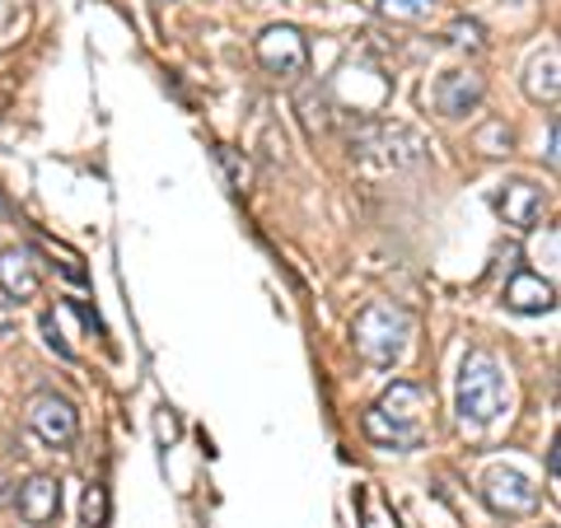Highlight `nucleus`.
Instances as JSON below:
<instances>
[{"label": "nucleus", "mask_w": 561, "mask_h": 528, "mask_svg": "<svg viewBox=\"0 0 561 528\" xmlns=\"http://www.w3.org/2000/svg\"><path fill=\"white\" fill-rule=\"evenodd\" d=\"M351 337H356L360 360L389 369L408 356V346H412V313L398 305H383V299L379 305H365L356 313V323H351Z\"/></svg>", "instance_id": "nucleus-3"}, {"label": "nucleus", "mask_w": 561, "mask_h": 528, "mask_svg": "<svg viewBox=\"0 0 561 528\" xmlns=\"http://www.w3.org/2000/svg\"><path fill=\"white\" fill-rule=\"evenodd\" d=\"M505 408H511V389H505L501 365L472 351V356L459 365V393H454V412H459L463 426H491L501 421Z\"/></svg>", "instance_id": "nucleus-2"}, {"label": "nucleus", "mask_w": 561, "mask_h": 528, "mask_svg": "<svg viewBox=\"0 0 561 528\" xmlns=\"http://www.w3.org/2000/svg\"><path fill=\"white\" fill-rule=\"evenodd\" d=\"M216 160H220L225 179H230L234 192H249V187H253V164H249V154H239L234 146H216Z\"/></svg>", "instance_id": "nucleus-14"}, {"label": "nucleus", "mask_w": 561, "mask_h": 528, "mask_svg": "<svg viewBox=\"0 0 561 528\" xmlns=\"http://www.w3.org/2000/svg\"><path fill=\"white\" fill-rule=\"evenodd\" d=\"M478 150L482 154H505V150H511V127H505V122H491V127H482L478 131Z\"/></svg>", "instance_id": "nucleus-15"}, {"label": "nucleus", "mask_w": 561, "mask_h": 528, "mask_svg": "<svg viewBox=\"0 0 561 528\" xmlns=\"http://www.w3.org/2000/svg\"><path fill=\"white\" fill-rule=\"evenodd\" d=\"M542 210H548V192H542L538 183H529V179L501 183V192H496V216L505 225H515V230H534V225L542 220Z\"/></svg>", "instance_id": "nucleus-7"}, {"label": "nucleus", "mask_w": 561, "mask_h": 528, "mask_svg": "<svg viewBox=\"0 0 561 528\" xmlns=\"http://www.w3.org/2000/svg\"><path fill=\"white\" fill-rule=\"evenodd\" d=\"M557 468H561V459H557V445H552V454H548V472H552V486H557Z\"/></svg>", "instance_id": "nucleus-21"}, {"label": "nucleus", "mask_w": 561, "mask_h": 528, "mask_svg": "<svg viewBox=\"0 0 561 528\" xmlns=\"http://www.w3.org/2000/svg\"><path fill=\"white\" fill-rule=\"evenodd\" d=\"M505 309L515 313H552L557 309V286L542 280L538 272H515L505 280Z\"/></svg>", "instance_id": "nucleus-10"}, {"label": "nucleus", "mask_w": 561, "mask_h": 528, "mask_svg": "<svg viewBox=\"0 0 561 528\" xmlns=\"http://www.w3.org/2000/svg\"><path fill=\"white\" fill-rule=\"evenodd\" d=\"M14 505H20V519L33 524V528L57 524V515H61V482L47 478V472H38V478H28V482L20 486Z\"/></svg>", "instance_id": "nucleus-9"}, {"label": "nucleus", "mask_w": 561, "mask_h": 528, "mask_svg": "<svg viewBox=\"0 0 561 528\" xmlns=\"http://www.w3.org/2000/svg\"><path fill=\"white\" fill-rule=\"evenodd\" d=\"M43 332H47V346H51V351H57V356H61V360H76V346H70V342L61 337V328H57V319H51V313H47V319H43Z\"/></svg>", "instance_id": "nucleus-17"}, {"label": "nucleus", "mask_w": 561, "mask_h": 528, "mask_svg": "<svg viewBox=\"0 0 561 528\" xmlns=\"http://www.w3.org/2000/svg\"><path fill=\"white\" fill-rule=\"evenodd\" d=\"M548 528H552V524H548Z\"/></svg>", "instance_id": "nucleus-23"}, {"label": "nucleus", "mask_w": 561, "mask_h": 528, "mask_svg": "<svg viewBox=\"0 0 561 528\" xmlns=\"http://www.w3.org/2000/svg\"><path fill=\"white\" fill-rule=\"evenodd\" d=\"M28 426L47 449H70L80 439V412L61 393H38L28 402Z\"/></svg>", "instance_id": "nucleus-5"}, {"label": "nucleus", "mask_w": 561, "mask_h": 528, "mask_svg": "<svg viewBox=\"0 0 561 528\" xmlns=\"http://www.w3.org/2000/svg\"><path fill=\"white\" fill-rule=\"evenodd\" d=\"M449 43H454V47H468V51H482V24L459 20V24L449 28Z\"/></svg>", "instance_id": "nucleus-16"}, {"label": "nucleus", "mask_w": 561, "mask_h": 528, "mask_svg": "<svg viewBox=\"0 0 561 528\" xmlns=\"http://www.w3.org/2000/svg\"><path fill=\"white\" fill-rule=\"evenodd\" d=\"M482 94H486V84H482L478 70H449V76L435 80L431 103L440 117H468L482 103Z\"/></svg>", "instance_id": "nucleus-8"}, {"label": "nucleus", "mask_w": 561, "mask_h": 528, "mask_svg": "<svg viewBox=\"0 0 561 528\" xmlns=\"http://www.w3.org/2000/svg\"><path fill=\"white\" fill-rule=\"evenodd\" d=\"M557 70H561V57L557 47H548L542 57L529 61V76H524V94L534 103H557Z\"/></svg>", "instance_id": "nucleus-12"}, {"label": "nucleus", "mask_w": 561, "mask_h": 528, "mask_svg": "<svg viewBox=\"0 0 561 528\" xmlns=\"http://www.w3.org/2000/svg\"><path fill=\"white\" fill-rule=\"evenodd\" d=\"M0 210H5V202H0Z\"/></svg>", "instance_id": "nucleus-22"}, {"label": "nucleus", "mask_w": 561, "mask_h": 528, "mask_svg": "<svg viewBox=\"0 0 561 528\" xmlns=\"http://www.w3.org/2000/svg\"><path fill=\"white\" fill-rule=\"evenodd\" d=\"M0 290H5L10 299H20V305L43 290L38 262H33L28 249H5V253H0Z\"/></svg>", "instance_id": "nucleus-11"}, {"label": "nucleus", "mask_w": 561, "mask_h": 528, "mask_svg": "<svg viewBox=\"0 0 561 528\" xmlns=\"http://www.w3.org/2000/svg\"><path fill=\"white\" fill-rule=\"evenodd\" d=\"M426 408H431V393L412 379H398L365 412V435L379 449H421L426 445Z\"/></svg>", "instance_id": "nucleus-1"}, {"label": "nucleus", "mask_w": 561, "mask_h": 528, "mask_svg": "<svg viewBox=\"0 0 561 528\" xmlns=\"http://www.w3.org/2000/svg\"><path fill=\"white\" fill-rule=\"evenodd\" d=\"M375 10L393 24H421V20H431L435 0H375Z\"/></svg>", "instance_id": "nucleus-13"}, {"label": "nucleus", "mask_w": 561, "mask_h": 528, "mask_svg": "<svg viewBox=\"0 0 561 528\" xmlns=\"http://www.w3.org/2000/svg\"><path fill=\"white\" fill-rule=\"evenodd\" d=\"M253 51H257V66L267 70V76H276V80H300L309 70V43H305V33L295 24L262 28Z\"/></svg>", "instance_id": "nucleus-4"}, {"label": "nucleus", "mask_w": 561, "mask_h": 528, "mask_svg": "<svg viewBox=\"0 0 561 528\" xmlns=\"http://www.w3.org/2000/svg\"><path fill=\"white\" fill-rule=\"evenodd\" d=\"M482 501H486L491 515L515 519V515H529V509H538V486L524 478L519 468H491L482 478Z\"/></svg>", "instance_id": "nucleus-6"}, {"label": "nucleus", "mask_w": 561, "mask_h": 528, "mask_svg": "<svg viewBox=\"0 0 561 528\" xmlns=\"http://www.w3.org/2000/svg\"><path fill=\"white\" fill-rule=\"evenodd\" d=\"M557 225H548V230H542V239H534V249H529V257L534 262H557Z\"/></svg>", "instance_id": "nucleus-18"}, {"label": "nucleus", "mask_w": 561, "mask_h": 528, "mask_svg": "<svg viewBox=\"0 0 561 528\" xmlns=\"http://www.w3.org/2000/svg\"><path fill=\"white\" fill-rule=\"evenodd\" d=\"M548 169H557V122L548 127Z\"/></svg>", "instance_id": "nucleus-20"}, {"label": "nucleus", "mask_w": 561, "mask_h": 528, "mask_svg": "<svg viewBox=\"0 0 561 528\" xmlns=\"http://www.w3.org/2000/svg\"><path fill=\"white\" fill-rule=\"evenodd\" d=\"M84 524H90V528L103 524V486H90V491H84Z\"/></svg>", "instance_id": "nucleus-19"}]
</instances>
